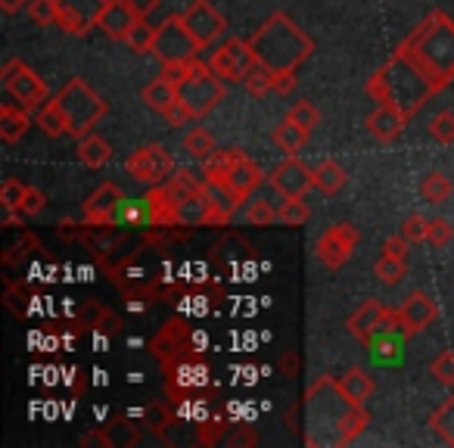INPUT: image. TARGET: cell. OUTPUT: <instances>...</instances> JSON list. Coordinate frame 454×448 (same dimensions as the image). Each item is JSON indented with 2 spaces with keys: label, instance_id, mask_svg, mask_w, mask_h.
Listing matches in <instances>:
<instances>
[{
  "label": "cell",
  "instance_id": "83f0119b",
  "mask_svg": "<svg viewBox=\"0 0 454 448\" xmlns=\"http://www.w3.org/2000/svg\"><path fill=\"white\" fill-rule=\"evenodd\" d=\"M427 427L433 429V436H439L445 445H454V392H448L429 414Z\"/></svg>",
  "mask_w": 454,
  "mask_h": 448
},
{
  "label": "cell",
  "instance_id": "8d00e7d4",
  "mask_svg": "<svg viewBox=\"0 0 454 448\" xmlns=\"http://www.w3.org/2000/svg\"><path fill=\"white\" fill-rule=\"evenodd\" d=\"M184 150L190 153L193 159H208L215 153V138L208 128H190L187 134H184Z\"/></svg>",
  "mask_w": 454,
  "mask_h": 448
},
{
  "label": "cell",
  "instance_id": "ac0fdd59",
  "mask_svg": "<svg viewBox=\"0 0 454 448\" xmlns=\"http://www.w3.org/2000/svg\"><path fill=\"white\" fill-rule=\"evenodd\" d=\"M153 352L165 367L177 365L181 358L190 355V327L184 321H168L162 327V334L153 340Z\"/></svg>",
  "mask_w": 454,
  "mask_h": 448
},
{
  "label": "cell",
  "instance_id": "db71d44e",
  "mask_svg": "<svg viewBox=\"0 0 454 448\" xmlns=\"http://www.w3.org/2000/svg\"><path fill=\"white\" fill-rule=\"evenodd\" d=\"M296 88V72H278V84H274V94H290Z\"/></svg>",
  "mask_w": 454,
  "mask_h": 448
},
{
  "label": "cell",
  "instance_id": "d6986e66",
  "mask_svg": "<svg viewBox=\"0 0 454 448\" xmlns=\"http://www.w3.org/2000/svg\"><path fill=\"white\" fill-rule=\"evenodd\" d=\"M144 200L146 208H150V224H156V228H187L181 202L171 196V190L165 184H156Z\"/></svg>",
  "mask_w": 454,
  "mask_h": 448
},
{
  "label": "cell",
  "instance_id": "74e56055",
  "mask_svg": "<svg viewBox=\"0 0 454 448\" xmlns=\"http://www.w3.org/2000/svg\"><path fill=\"white\" fill-rule=\"evenodd\" d=\"M156 28L159 26H150L146 20H137L134 22V28L128 32L125 38V47L131 53H153V41H156Z\"/></svg>",
  "mask_w": 454,
  "mask_h": 448
},
{
  "label": "cell",
  "instance_id": "d6a6232c",
  "mask_svg": "<svg viewBox=\"0 0 454 448\" xmlns=\"http://www.w3.org/2000/svg\"><path fill=\"white\" fill-rule=\"evenodd\" d=\"M237 153L240 150H215L208 159H202V175H206V181L215 184V187H224V177H227V171H231V165H234Z\"/></svg>",
  "mask_w": 454,
  "mask_h": 448
},
{
  "label": "cell",
  "instance_id": "f907efd6",
  "mask_svg": "<svg viewBox=\"0 0 454 448\" xmlns=\"http://www.w3.org/2000/svg\"><path fill=\"white\" fill-rule=\"evenodd\" d=\"M106 311H109V309H103L100 303H88V305L82 309V315H78V321H82L84 327H94V330H97V327H100L103 318H106Z\"/></svg>",
  "mask_w": 454,
  "mask_h": 448
},
{
  "label": "cell",
  "instance_id": "8992f818",
  "mask_svg": "<svg viewBox=\"0 0 454 448\" xmlns=\"http://www.w3.org/2000/svg\"><path fill=\"white\" fill-rule=\"evenodd\" d=\"M348 405L352 402H346V396H342L340 386H336V377H324L321 373V377L309 386V392H305V429H309L305 439H311L315 429L324 427V433L333 429V445H336V429H340V420Z\"/></svg>",
  "mask_w": 454,
  "mask_h": 448
},
{
  "label": "cell",
  "instance_id": "d4e9b609",
  "mask_svg": "<svg viewBox=\"0 0 454 448\" xmlns=\"http://www.w3.org/2000/svg\"><path fill=\"white\" fill-rule=\"evenodd\" d=\"M28 125H32V119H28V109L16 106V103H4L0 106V140L4 144H16V140L26 138Z\"/></svg>",
  "mask_w": 454,
  "mask_h": 448
},
{
  "label": "cell",
  "instance_id": "ee69618b",
  "mask_svg": "<svg viewBox=\"0 0 454 448\" xmlns=\"http://www.w3.org/2000/svg\"><path fill=\"white\" fill-rule=\"evenodd\" d=\"M454 237V228L448 218H429V231H427V243L433 249H445Z\"/></svg>",
  "mask_w": 454,
  "mask_h": 448
},
{
  "label": "cell",
  "instance_id": "7bdbcfd3",
  "mask_svg": "<svg viewBox=\"0 0 454 448\" xmlns=\"http://www.w3.org/2000/svg\"><path fill=\"white\" fill-rule=\"evenodd\" d=\"M429 134L439 144H454V113H448V109L435 113L433 122H429Z\"/></svg>",
  "mask_w": 454,
  "mask_h": 448
},
{
  "label": "cell",
  "instance_id": "7a4b0ae2",
  "mask_svg": "<svg viewBox=\"0 0 454 448\" xmlns=\"http://www.w3.org/2000/svg\"><path fill=\"white\" fill-rule=\"evenodd\" d=\"M402 47L417 59V66L439 90L454 82V20H448L442 10H433L402 41Z\"/></svg>",
  "mask_w": 454,
  "mask_h": 448
},
{
  "label": "cell",
  "instance_id": "30bf717a",
  "mask_svg": "<svg viewBox=\"0 0 454 448\" xmlns=\"http://www.w3.org/2000/svg\"><path fill=\"white\" fill-rule=\"evenodd\" d=\"M358 243H361V234L355 224H348V221L333 224L327 234L317 237V243H315L317 262H321L324 268H330V271H340V268L355 255Z\"/></svg>",
  "mask_w": 454,
  "mask_h": 448
},
{
  "label": "cell",
  "instance_id": "ab89813d",
  "mask_svg": "<svg viewBox=\"0 0 454 448\" xmlns=\"http://www.w3.org/2000/svg\"><path fill=\"white\" fill-rule=\"evenodd\" d=\"M429 377L445 389H454V349H442L429 365Z\"/></svg>",
  "mask_w": 454,
  "mask_h": 448
},
{
  "label": "cell",
  "instance_id": "11a10c76",
  "mask_svg": "<svg viewBox=\"0 0 454 448\" xmlns=\"http://www.w3.org/2000/svg\"><path fill=\"white\" fill-rule=\"evenodd\" d=\"M128 4H131L134 13H137L140 20H150V13L159 7V0H128Z\"/></svg>",
  "mask_w": 454,
  "mask_h": 448
},
{
  "label": "cell",
  "instance_id": "484cf974",
  "mask_svg": "<svg viewBox=\"0 0 454 448\" xmlns=\"http://www.w3.org/2000/svg\"><path fill=\"white\" fill-rule=\"evenodd\" d=\"M309 138H311V131L299 128L296 122H290V119H284V122H280V125L271 131L274 146H278L280 153H286V156H296V153H302V150H305V144H309Z\"/></svg>",
  "mask_w": 454,
  "mask_h": 448
},
{
  "label": "cell",
  "instance_id": "7402d4cb",
  "mask_svg": "<svg viewBox=\"0 0 454 448\" xmlns=\"http://www.w3.org/2000/svg\"><path fill=\"white\" fill-rule=\"evenodd\" d=\"M137 20H140V16L134 13V7L128 4V0H109L106 10H103V16H100V26H97V28H100L103 35H109L113 41H125L128 32H131Z\"/></svg>",
  "mask_w": 454,
  "mask_h": 448
},
{
  "label": "cell",
  "instance_id": "44dd1931",
  "mask_svg": "<svg viewBox=\"0 0 454 448\" xmlns=\"http://www.w3.org/2000/svg\"><path fill=\"white\" fill-rule=\"evenodd\" d=\"M404 125H408V115H404L402 109L389 106V103H380V106L373 109L371 119H367V131H371V138L380 140V144L398 140V134L404 131Z\"/></svg>",
  "mask_w": 454,
  "mask_h": 448
},
{
  "label": "cell",
  "instance_id": "603a6c76",
  "mask_svg": "<svg viewBox=\"0 0 454 448\" xmlns=\"http://www.w3.org/2000/svg\"><path fill=\"white\" fill-rule=\"evenodd\" d=\"M140 97H144L146 106H150L156 115H162V119L177 106V103H181V97H177V82H175V78H168V75L153 78Z\"/></svg>",
  "mask_w": 454,
  "mask_h": 448
},
{
  "label": "cell",
  "instance_id": "e575fe53",
  "mask_svg": "<svg viewBox=\"0 0 454 448\" xmlns=\"http://www.w3.org/2000/svg\"><path fill=\"white\" fill-rule=\"evenodd\" d=\"M420 196H423V202H433V206H439V202H445L448 196H451V190H454V184H451V177L448 175H442V171H429V175H423V181H420Z\"/></svg>",
  "mask_w": 454,
  "mask_h": 448
},
{
  "label": "cell",
  "instance_id": "6f0895ef",
  "mask_svg": "<svg viewBox=\"0 0 454 448\" xmlns=\"http://www.w3.org/2000/svg\"><path fill=\"white\" fill-rule=\"evenodd\" d=\"M28 4H32V0H0V10L7 16H13V13H20L22 7H28Z\"/></svg>",
  "mask_w": 454,
  "mask_h": 448
},
{
  "label": "cell",
  "instance_id": "3957f363",
  "mask_svg": "<svg viewBox=\"0 0 454 448\" xmlns=\"http://www.w3.org/2000/svg\"><path fill=\"white\" fill-rule=\"evenodd\" d=\"M259 63L274 72H299V66L315 53V41L296 26L286 13H271L259 32L249 38Z\"/></svg>",
  "mask_w": 454,
  "mask_h": 448
},
{
  "label": "cell",
  "instance_id": "f5cc1de1",
  "mask_svg": "<svg viewBox=\"0 0 454 448\" xmlns=\"http://www.w3.org/2000/svg\"><path fill=\"white\" fill-rule=\"evenodd\" d=\"M224 429H227L224 420H208L206 427H200V442H202V445H212V442L218 439Z\"/></svg>",
  "mask_w": 454,
  "mask_h": 448
},
{
  "label": "cell",
  "instance_id": "277c9868",
  "mask_svg": "<svg viewBox=\"0 0 454 448\" xmlns=\"http://www.w3.org/2000/svg\"><path fill=\"white\" fill-rule=\"evenodd\" d=\"M200 51L202 47L196 44L193 35L184 28L181 22V13L177 16H168L162 26L156 28V41H153V57L162 63V75L168 78H181L187 72V66H193L200 59Z\"/></svg>",
  "mask_w": 454,
  "mask_h": 448
},
{
  "label": "cell",
  "instance_id": "836d02e7",
  "mask_svg": "<svg viewBox=\"0 0 454 448\" xmlns=\"http://www.w3.org/2000/svg\"><path fill=\"white\" fill-rule=\"evenodd\" d=\"M274 84H278V72L268 69V66L259 63V59L249 66L247 78H243V88H247L253 97H268L274 90Z\"/></svg>",
  "mask_w": 454,
  "mask_h": 448
},
{
  "label": "cell",
  "instance_id": "4fadbf2b",
  "mask_svg": "<svg viewBox=\"0 0 454 448\" xmlns=\"http://www.w3.org/2000/svg\"><path fill=\"white\" fill-rule=\"evenodd\" d=\"M268 184H271L284 200H302V196L315 187V169H309L299 156H286L284 162L268 175Z\"/></svg>",
  "mask_w": 454,
  "mask_h": 448
},
{
  "label": "cell",
  "instance_id": "4316f807",
  "mask_svg": "<svg viewBox=\"0 0 454 448\" xmlns=\"http://www.w3.org/2000/svg\"><path fill=\"white\" fill-rule=\"evenodd\" d=\"M78 162L88 165V169H100V165H106L109 159H113V146L106 144V140L100 138V134H84V138H78Z\"/></svg>",
  "mask_w": 454,
  "mask_h": 448
},
{
  "label": "cell",
  "instance_id": "816d5d0a",
  "mask_svg": "<svg viewBox=\"0 0 454 448\" xmlns=\"http://www.w3.org/2000/svg\"><path fill=\"white\" fill-rule=\"evenodd\" d=\"M280 373H284V377H299V373H302V355L296 352V349H290V352H284L280 355Z\"/></svg>",
  "mask_w": 454,
  "mask_h": 448
},
{
  "label": "cell",
  "instance_id": "c3c4849f",
  "mask_svg": "<svg viewBox=\"0 0 454 448\" xmlns=\"http://www.w3.org/2000/svg\"><path fill=\"white\" fill-rule=\"evenodd\" d=\"M44 208H47V196L41 193L38 187H28V193H26V200H22L20 212L22 215H41Z\"/></svg>",
  "mask_w": 454,
  "mask_h": 448
},
{
  "label": "cell",
  "instance_id": "9f6ffc18",
  "mask_svg": "<svg viewBox=\"0 0 454 448\" xmlns=\"http://www.w3.org/2000/svg\"><path fill=\"white\" fill-rule=\"evenodd\" d=\"M82 445H103V448H109V445H113V439H109L103 429H94V433L82 436Z\"/></svg>",
  "mask_w": 454,
  "mask_h": 448
},
{
  "label": "cell",
  "instance_id": "ffe728a7",
  "mask_svg": "<svg viewBox=\"0 0 454 448\" xmlns=\"http://www.w3.org/2000/svg\"><path fill=\"white\" fill-rule=\"evenodd\" d=\"M398 315H402V327L408 330V336L427 330L429 324L439 318V303H435L429 293H411L402 305H398Z\"/></svg>",
  "mask_w": 454,
  "mask_h": 448
},
{
  "label": "cell",
  "instance_id": "9c48e42d",
  "mask_svg": "<svg viewBox=\"0 0 454 448\" xmlns=\"http://www.w3.org/2000/svg\"><path fill=\"white\" fill-rule=\"evenodd\" d=\"M0 82L13 94V100L22 103L26 109L41 106V103H47V97H51L44 78H41L32 66L22 63V59H7L4 69H0Z\"/></svg>",
  "mask_w": 454,
  "mask_h": 448
},
{
  "label": "cell",
  "instance_id": "f1b7e54d",
  "mask_svg": "<svg viewBox=\"0 0 454 448\" xmlns=\"http://www.w3.org/2000/svg\"><path fill=\"white\" fill-rule=\"evenodd\" d=\"M348 175L346 169H342L340 162H333V159H324V162L315 165V190L324 196H333L340 193L342 187H346Z\"/></svg>",
  "mask_w": 454,
  "mask_h": 448
},
{
  "label": "cell",
  "instance_id": "f546056e",
  "mask_svg": "<svg viewBox=\"0 0 454 448\" xmlns=\"http://www.w3.org/2000/svg\"><path fill=\"white\" fill-rule=\"evenodd\" d=\"M383 309H386V305H380L377 299H367V303L361 305V309L355 311V315L346 321L348 334H352L355 340H361V342H364L367 336L373 334V327H377V321H380V315H383Z\"/></svg>",
  "mask_w": 454,
  "mask_h": 448
},
{
  "label": "cell",
  "instance_id": "ba28073f",
  "mask_svg": "<svg viewBox=\"0 0 454 448\" xmlns=\"http://www.w3.org/2000/svg\"><path fill=\"white\" fill-rule=\"evenodd\" d=\"M175 169H177L175 156H171L168 146H162V144L137 146V150H134L131 156L125 159V171H128V175H131L137 184H150V187H156V184H165Z\"/></svg>",
  "mask_w": 454,
  "mask_h": 448
},
{
  "label": "cell",
  "instance_id": "d590c367",
  "mask_svg": "<svg viewBox=\"0 0 454 448\" xmlns=\"http://www.w3.org/2000/svg\"><path fill=\"white\" fill-rule=\"evenodd\" d=\"M373 274L383 287H398L404 278H408V262L395 259V255H380V262L373 265Z\"/></svg>",
  "mask_w": 454,
  "mask_h": 448
},
{
  "label": "cell",
  "instance_id": "e0dca14e",
  "mask_svg": "<svg viewBox=\"0 0 454 448\" xmlns=\"http://www.w3.org/2000/svg\"><path fill=\"white\" fill-rule=\"evenodd\" d=\"M404 342H408V334L398 327V330H380V334H371L364 340V346L377 367H395L404 361Z\"/></svg>",
  "mask_w": 454,
  "mask_h": 448
},
{
  "label": "cell",
  "instance_id": "5bb4252c",
  "mask_svg": "<svg viewBox=\"0 0 454 448\" xmlns=\"http://www.w3.org/2000/svg\"><path fill=\"white\" fill-rule=\"evenodd\" d=\"M109 0H57V26L69 35H88L100 26Z\"/></svg>",
  "mask_w": 454,
  "mask_h": 448
},
{
  "label": "cell",
  "instance_id": "f6af8a7d",
  "mask_svg": "<svg viewBox=\"0 0 454 448\" xmlns=\"http://www.w3.org/2000/svg\"><path fill=\"white\" fill-rule=\"evenodd\" d=\"M26 10L35 26H44V28L57 26V0H32Z\"/></svg>",
  "mask_w": 454,
  "mask_h": 448
},
{
  "label": "cell",
  "instance_id": "681fc988",
  "mask_svg": "<svg viewBox=\"0 0 454 448\" xmlns=\"http://www.w3.org/2000/svg\"><path fill=\"white\" fill-rule=\"evenodd\" d=\"M383 253L386 255H395V259H404L408 262V255H411V243H408V237L398 231V234H392L389 240L383 243Z\"/></svg>",
  "mask_w": 454,
  "mask_h": 448
},
{
  "label": "cell",
  "instance_id": "60d3db41",
  "mask_svg": "<svg viewBox=\"0 0 454 448\" xmlns=\"http://www.w3.org/2000/svg\"><path fill=\"white\" fill-rule=\"evenodd\" d=\"M286 119L296 122V125L305 128V131H315L317 122H321V113H317V106L311 100H299V103H293V106L286 109Z\"/></svg>",
  "mask_w": 454,
  "mask_h": 448
},
{
  "label": "cell",
  "instance_id": "4dcf8cb0",
  "mask_svg": "<svg viewBox=\"0 0 454 448\" xmlns=\"http://www.w3.org/2000/svg\"><path fill=\"white\" fill-rule=\"evenodd\" d=\"M367 423H371V414L364 411V405H348L340 420V429H336V445H352L367 429Z\"/></svg>",
  "mask_w": 454,
  "mask_h": 448
},
{
  "label": "cell",
  "instance_id": "6da1fadb",
  "mask_svg": "<svg viewBox=\"0 0 454 448\" xmlns=\"http://www.w3.org/2000/svg\"><path fill=\"white\" fill-rule=\"evenodd\" d=\"M433 94H439V88L429 82V75L417 66V59L402 44L367 82V97L373 103H389V106L402 109L408 119Z\"/></svg>",
  "mask_w": 454,
  "mask_h": 448
},
{
  "label": "cell",
  "instance_id": "7dc6e473",
  "mask_svg": "<svg viewBox=\"0 0 454 448\" xmlns=\"http://www.w3.org/2000/svg\"><path fill=\"white\" fill-rule=\"evenodd\" d=\"M427 231H429V218H423V215H408L402 221V234L408 237L411 247L414 243H427Z\"/></svg>",
  "mask_w": 454,
  "mask_h": 448
},
{
  "label": "cell",
  "instance_id": "52a82bcc",
  "mask_svg": "<svg viewBox=\"0 0 454 448\" xmlns=\"http://www.w3.org/2000/svg\"><path fill=\"white\" fill-rule=\"evenodd\" d=\"M224 84L212 72V66L200 63L187 66L181 78H177V97H181L184 109L190 113V119H206L218 103H224Z\"/></svg>",
  "mask_w": 454,
  "mask_h": 448
},
{
  "label": "cell",
  "instance_id": "f35d334b",
  "mask_svg": "<svg viewBox=\"0 0 454 448\" xmlns=\"http://www.w3.org/2000/svg\"><path fill=\"white\" fill-rule=\"evenodd\" d=\"M311 218L309 202L302 200H284V206L278 208V224H286V228H302L305 221Z\"/></svg>",
  "mask_w": 454,
  "mask_h": 448
},
{
  "label": "cell",
  "instance_id": "2e32d148",
  "mask_svg": "<svg viewBox=\"0 0 454 448\" xmlns=\"http://www.w3.org/2000/svg\"><path fill=\"white\" fill-rule=\"evenodd\" d=\"M121 200H125V193L113 181L100 184L84 202V221L94 224V228H115V215H119Z\"/></svg>",
  "mask_w": 454,
  "mask_h": 448
},
{
  "label": "cell",
  "instance_id": "cb8c5ba5",
  "mask_svg": "<svg viewBox=\"0 0 454 448\" xmlns=\"http://www.w3.org/2000/svg\"><path fill=\"white\" fill-rule=\"evenodd\" d=\"M336 386H340V392L346 396V402L364 405L367 398L373 396V389H377V380H373V373L364 371V367H348V371H342L340 377H336Z\"/></svg>",
  "mask_w": 454,
  "mask_h": 448
},
{
  "label": "cell",
  "instance_id": "8fae6325",
  "mask_svg": "<svg viewBox=\"0 0 454 448\" xmlns=\"http://www.w3.org/2000/svg\"><path fill=\"white\" fill-rule=\"evenodd\" d=\"M255 63V53H253V44L243 38H231L224 41V44H218L212 51V57H208V66H212V72L221 78V82H240L247 78L249 66Z\"/></svg>",
  "mask_w": 454,
  "mask_h": 448
},
{
  "label": "cell",
  "instance_id": "5b68a950",
  "mask_svg": "<svg viewBox=\"0 0 454 448\" xmlns=\"http://www.w3.org/2000/svg\"><path fill=\"white\" fill-rule=\"evenodd\" d=\"M53 100H57L59 109L66 113L69 138H84V134H90L97 128V122L109 113V103L103 100L84 78H69Z\"/></svg>",
  "mask_w": 454,
  "mask_h": 448
},
{
  "label": "cell",
  "instance_id": "bcb514c9",
  "mask_svg": "<svg viewBox=\"0 0 454 448\" xmlns=\"http://www.w3.org/2000/svg\"><path fill=\"white\" fill-rule=\"evenodd\" d=\"M26 193H28L26 184L16 181V177H7V181H4V187H0V206H4V208H16V212H20Z\"/></svg>",
  "mask_w": 454,
  "mask_h": 448
},
{
  "label": "cell",
  "instance_id": "1f68e13d",
  "mask_svg": "<svg viewBox=\"0 0 454 448\" xmlns=\"http://www.w3.org/2000/svg\"><path fill=\"white\" fill-rule=\"evenodd\" d=\"M35 125H38L47 138H63V134H69V122H66V113L59 109L57 100L41 103L38 113H35Z\"/></svg>",
  "mask_w": 454,
  "mask_h": 448
},
{
  "label": "cell",
  "instance_id": "b9f144b4",
  "mask_svg": "<svg viewBox=\"0 0 454 448\" xmlns=\"http://www.w3.org/2000/svg\"><path fill=\"white\" fill-rule=\"evenodd\" d=\"M247 221L253 228H268V224L278 221V208L268 200H255V202H249V208H247Z\"/></svg>",
  "mask_w": 454,
  "mask_h": 448
},
{
  "label": "cell",
  "instance_id": "7c38bea8",
  "mask_svg": "<svg viewBox=\"0 0 454 448\" xmlns=\"http://www.w3.org/2000/svg\"><path fill=\"white\" fill-rule=\"evenodd\" d=\"M181 22H184V28L193 35L196 44H200L202 51L212 47L227 28V20L215 10L212 0H193V4L181 13Z\"/></svg>",
  "mask_w": 454,
  "mask_h": 448
},
{
  "label": "cell",
  "instance_id": "9a60e30c",
  "mask_svg": "<svg viewBox=\"0 0 454 448\" xmlns=\"http://www.w3.org/2000/svg\"><path fill=\"white\" fill-rule=\"evenodd\" d=\"M265 181L268 177H265V171H262V165L253 162V159L240 150L234 159V165H231V171H227V177H224V190L234 196L237 202H247Z\"/></svg>",
  "mask_w": 454,
  "mask_h": 448
}]
</instances>
